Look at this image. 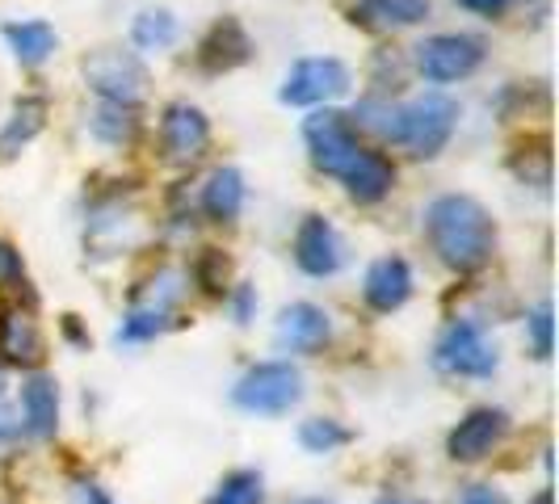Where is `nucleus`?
Wrapping results in <instances>:
<instances>
[{"label": "nucleus", "instance_id": "f257e3e1", "mask_svg": "<svg viewBox=\"0 0 559 504\" xmlns=\"http://www.w3.org/2000/svg\"><path fill=\"white\" fill-rule=\"evenodd\" d=\"M425 231L433 252L447 261L450 269L472 274L479 265H488L492 244H497V224L492 215L467 194H442L429 202L425 211Z\"/></svg>", "mask_w": 559, "mask_h": 504}, {"label": "nucleus", "instance_id": "f03ea898", "mask_svg": "<svg viewBox=\"0 0 559 504\" xmlns=\"http://www.w3.org/2000/svg\"><path fill=\"white\" fill-rule=\"evenodd\" d=\"M454 122H459V106L442 97V93H425L413 106H400L395 110V140L404 143L413 156H438L447 140L454 135Z\"/></svg>", "mask_w": 559, "mask_h": 504}, {"label": "nucleus", "instance_id": "7ed1b4c3", "mask_svg": "<svg viewBox=\"0 0 559 504\" xmlns=\"http://www.w3.org/2000/svg\"><path fill=\"white\" fill-rule=\"evenodd\" d=\"M88 88L106 101V106H122V110H135L147 97V68L131 51H114L102 47L93 56H84L81 63Z\"/></svg>", "mask_w": 559, "mask_h": 504}, {"label": "nucleus", "instance_id": "20e7f679", "mask_svg": "<svg viewBox=\"0 0 559 504\" xmlns=\"http://www.w3.org/2000/svg\"><path fill=\"white\" fill-rule=\"evenodd\" d=\"M231 399L257 417H282L304 399V374L290 362H261L236 383Z\"/></svg>", "mask_w": 559, "mask_h": 504}, {"label": "nucleus", "instance_id": "39448f33", "mask_svg": "<svg viewBox=\"0 0 559 504\" xmlns=\"http://www.w3.org/2000/svg\"><path fill=\"white\" fill-rule=\"evenodd\" d=\"M304 140H308V152H311V165L320 168V172H329V177H345V168L358 160V152H362V143L354 135V127H349V118L341 110H316L304 122Z\"/></svg>", "mask_w": 559, "mask_h": 504}, {"label": "nucleus", "instance_id": "423d86ee", "mask_svg": "<svg viewBox=\"0 0 559 504\" xmlns=\"http://www.w3.org/2000/svg\"><path fill=\"white\" fill-rule=\"evenodd\" d=\"M345 93H349V68L333 56H311L286 72L278 97L286 106H324Z\"/></svg>", "mask_w": 559, "mask_h": 504}, {"label": "nucleus", "instance_id": "0eeeda50", "mask_svg": "<svg viewBox=\"0 0 559 504\" xmlns=\"http://www.w3.org/2000/svg\"><path fill=\"white\" fill-rule=\"evenodd\" d=\"M433 362L442 365L447 374L488 379V374L497 370V349H492V340L484 336L479 324L454 320L447 333H442V340H438V349H433Z\"/></svg>", "mask_w": 559, "mask_h": 504}, {"label": "nucleus", "instance_id": "6e6552de", "mask_svg": "<svg viewBox=\"0 0 559 504\" xmlns=\"http://www.w3.org/2000/svg\"><path fill=\"white\" fill-rule=\"evenodd\" d=\"M484 63V43L472 34H433L417 47V68L425 81L450 84L472 76Z\"/></svg>", "mask_w": 559, "mask_h": 504}, {"label": "nucleus", "instance_id": "1a4fd4ad", "mask_svg": "<svg viewBox=\"0 0 559 504\" xmlns=\"http://www.w3.org/2000/svg\"><path fill=\"white\" fill-rule=\"evenodd\" d=\"M211 143V122L206 113L190 101H173L160 122V152L168 165H194Z\"/></svg>", "mask_w": 559, "mask_h": 504}, {"label": "nucleus", "instance_id": "9d476101", "mask_svg": "<svg viewBox=\"0 0 559 504\" xmlns=\"http://www.w3.org/2000/svg\"><path fill=\"white\" fill-rule=\"evenodd\" d=\"M295 261L311 278H329L341 269V236L324 215H308L295 236Z\"/></svg>", "mask_w": 559, "mask_h": 504}, {"label": "nucleus", "instance_id": "9b49d317", "mask_svg": "<svg viewBox=\"0 0 559 504\" xmlns=\"http://www.w3.org/2000/svg\"><path fill=\"white\" fill-rule=\"evenodd\" d=\"M249 56H252V38L245 34V26H240L236 17L215 22V26L206 29V38L198 43V68L211 72V76L240 68Z\"/></svg>", "mask_w": 559, "mask_h": 504}, {"label": "nucleus", "instance_id": "f8f14e48", "mask_svg": "<svg viewBox=\"0 0 559 504\" xmlns=\"http://www.w3.org/2000/svg\"><path fill=\"white\" fill-rule=\"evenodd\" d=\"M504 437V412L501 408H476L459 420V429L450 433V458L459 463H479L484 454Z\"/></svg>", "mask_w": 559, "mask_h": 504}, {"label": "nucleus", "instance_id": "ddd939ff", "mask_svg": "<svg viewBox=\"0 0 559 504\" xmlns=\"http://www.w3.org/2000/svg\"><path fill=\"white\" fill-rule=\"evenodd\" d=\"M366 303L374 311H400L408 303V295H413V269H408V261L404 256H383V261H374L370 269H366V286H362Z\"/></svg>", "mask_w": 559, "mask_h": 504}, {"label": "nucleus", "instance_id": "4468645a", "mask_svg": "<svg viewBox=\"0 0 559 504\" xmlns=\"http://www.w3.org/2000/svg\"><path fill=\"white\" fill-rule=\"evenodd\" d=\"M345 190H349V197L354 202H362V206H370V202H383V197L392 194L395 185V168L392 160L383 156V152H370V147H362L358 152V160L345 168Z\"/></svg>", "mask_w": 559, "mask_h": 504}, {"label": "nucleus", "instance_id": "2eb2a0df", "mask_svg": "<svg viewBox=\"0 0 559 504\" xmlns=\"http://www.w3.org/2000/svg\"><path fill=\"white\" fill-rule=\"evenodd\" d=\"M333 333L329 315L316 308V303H290L278 315V345L282 349H295V353H311L320 349Z\"/></svg>", "mask_w": 559, "mask_h": 504}, {"label": "nucleus", "instance_id": "dca6fc26", "mask_svg": "<svg viewBox=\"0 0 559 504\" xmlns=\"http://www.w3.org/2000/svg\"><path fill=\"white\" fill-rule=\"evenodd\" d=\"M0 353H4V362L17 365H34L43 358V336H38V324L29 311L9 308L0 315Z\"/></svg>", "mask_w": 559, "mask_h": 504}, {"label": "nucleus", "instance_id": "f3484780", "mask_svg": "<svg viewBox=\"0 0 559 504\" xmlns=\"http://www.w3.org/2000/svg\"><path fill=\"white\" fill-rule=\"evenodd\" d=\"M349 17L366 29H404L429 17V0H358Z\"/></svg>", "mask_w": 559, "mask_h": 504}, {"label": "nucleus", "instance_id": "a211bd4d", "mask_svg": "<svg viewBox=\"0 0 559 504\" xmlns=\"http://www.w3.org/2000/svg\"><path fill=\"white\" fill-rule=\"evenodd\" d=\"M240 206H245V177H240V168L231 165L215 168L206 177V185H202V211H206V219L231 224L240 215Z\"/></svg>", "mask_w": 559, "mask_h": 504}, {"label": "nucleus", "instance_id": "6ab92c4d", "mask_svg": "<svg viewBox=\"0 0 559 504\" xmlns=\"http://www.w3.org/2000/svg\"><path fill=\"white\" fill-rule=\"evenodd\" d=\"M22 412H26V429L34 437H51L59 424V392L56 379L47 374H34L26 387H22Z\"/></svg>", "mask_w": 559, "mask_h": 504}, {"label": "nucleus", "instance_id": "aec40b11", "mask_svg": "<svg viewBox=\"0 0 559 504\" xmlns=\"http://www.w3.org/2000/svg\"><path fill=\"white\" fill-rule=\"evenodd\" d=\"M43 127H47V101H43V97H22V101L13 106V118H9L4 131H0V160L17 156Z\"/></svg>", "mask_w": 559, "mask_h": 504}, {"label": "nucleus", "instance_id": "412c9836", "mask_svg": "<svg viewBox=\"0 0 559 504\" xmlns=\"http://www.w3.org/2000/svg\"><path fill=\"white\" fill-rule=\"evenodd\" d=\"M4 34V43L13 47V56L29 63V68H38L43 59L56 51V29L47 26V22H9V26L0 29Z\"/></svg>", "mask_w": 559, "mask_h": 504}, {"label": "nucleus", "instance_id": "4be33fe9", "mask_svg": "<svg viewBox=\"0 0 559 504\" xmlns=\"http://www.w3.org/2000/svg\"><path fill=\"white\" fill-rule=\"evenodd\" d=\"M131 38L143 51H160V47H168L177 38V17L168 9H143L140 17H135V26H131Z\"/></svg>", "mask_w": 559, "mask_h": 504}, {"label": "nucleus", "instance_id": "5701e85b", "mask_svg": "<svg viewBox=\"0 0 559 504\" xmlns=\"http://www.w3.org/2000/svg\"><path fill=\"white\" fill-rule=\"evenodd\" d=\"M135 131H140L135 110H122V106H106V101H102V110L93 113V135H97V140L131 143L135 140Z\"/></svg>", "mask_w": 559, "mask_h": 504}, {"label": "nucleus", "instance_id": "b1692460", "mask_svg": "<svg viewBox=\"0 0 559 504\" xmlns=\"http://www.w3.org/2000/svg\"><path fill=\"white\" fill-rule=\"evenodd\" d=\"M206 504H265V488H261V476L257 471H236L219 483V492Z\"/></svg>", "mask_w": 559, "mask_h": 504}, {"label": "nucleus", "instance_id": "393cba45", "mask_svg": "<svg viewBox=\"0 0 559 504\" xmlns=\"http://www.w3.org/2000/svg\"><path fill=\"white\" fill-rule=\"evenodd\" d=\"M299 442H304L311 454H329V449L349 442V429H341L336 420H308V424L299 429Z\"/></svg>", "mask_w": 559, "mask_h": 504}, {"label": "nucleus", "instance_id": "a878e982", "mask_svg": "<svg viewBox=\"0 0 559 504\" xmlns=\"http://www.w3.org/2000/svg\"><path fill=\"white\" fill-rule=\"evenodd\" d=\"M227 274H231V261H227L219 249H202L194 265V278L202 290H211V295H224L227 290Z\"/></svg>", "mask_w": 559, "mask_h": 504}, {"label": "nucleus", "instance_id": "bb28decb", "mask_svg": "<svg viewBox=\"0 0 559 504\" xmlns=\"http://www.w3.org/2000/svg\"><path fill=\"white\" fill-rule=\"evenodd\" d=\"M160 328H165V315H160V311L131 308L127 324L118 328V340H147V336H156Z\"/></svg>", "mask_w": 559, "mask_h": 504}, {"label": "nucleus", "instance_id": "cd10ccee", "mask_svg": "<svg viewBox=\"0 0 559 504\" xmlns=\"http://www.w3.org/2000/svg\"><path fill=\"white\" fill-rule=\"evenodd\" d=\"M531 336H534V353L538 358H551V303H538V311L531 315Z\"/></svg>", "mask_w": 559, "mask_h": 504}, {"label": "nucleus", "instance_id": "c85d7f7f", "mask_svg": "<svg viewBox=\"0 0 559 504\" xmlns=\"http://www.w3.org/2000/svg\"><path fill=\"white\" fill-rule=\"evenodd\" d=\"M0 281H4V286H26L22 252H13V244H0Z\"/></svg>", "mask_w": 559, "mask_h": 504}, {"label": "nucleus", "instance_id": "c756f323", "mask_svg": "<svg viewBox=\"0 0 559 504\" xmlns=\"http://www.w3.org/2000/svg\"><path fill=\"white\" fill-rule=\"evenodd\" d=\"M459 504H509V501H504V492H497V488L476 483V488H467V492L459 496Z\"/></svg>", "mask_w": 559, "mask_h": 504}, {"label": "nucleus", "instance_id": "7c9ffc66", "mask_svg": "<svg viewBox=\"0 0 559 504\" xmlns=\"http://www.w3.org/2000/svg\"><path fill=\"white\" fill-rule=\"evenodd\" d=\"M252 308H257V295H252V286H240V290H236V320H240V324H249Z\"/></svg>", "mask_w": 559, "mask_h": 504}, {"label": "nucleus", "instance_id": "2f4dec72", "mask_svg": "<svg viewBox=\"0 0 559 504\" xmlns=\"http://www.w3.org/2000/svg\"><path fill=\"white\" fill-rule=\"evenodd\" d=\"M463 9H472V13H484V17H497L509 0H459Z\"/></svg>", "mask_w": 559, "mask_h": 504}, {"label": "nucleus", "instance_id": "473e14b6", "mask_svg": "<svg viewBox=\"0 0 559 504\" xmlns=\"http://www.w3.org/2000/svg\"><path fill=\"white\" fill-rule=\"evenodd\" d=\"M17 429H22V424L13 420V412H9V408H0V446H9V442L17 437Z\"/></svg>", "mask_w": 559, "mask_h": 504}, {"label": "nucleus", "instance_id": "72a5a7b5", "mask_svg": "<svg viewBox=\"0 0 559 504\" xmlns=\"http://www.w3.org/2000/svg\"><path fill=\"white\" fill-rule=\"evenodd\" d=\"M84 504H114V501L102 492V488H93V483H88V488H84Z\"/></svg>", "mask_w": 559, "mask_h": 504}, {"label": "nucleus", "instance_id": "f704fd0d", "mask_svg": "<svg viewBox=\"0 0 559 504\" xmlns=\"http://www.w3.org/2000/svg\"><path fill=\"white\" fill-rule=\"evenodd\" d=\"M531 504H551V496H547V492H538V496H534Z\"/></svg>", "mask_w": 559, "mask_h": 504}, {"label": "nucleus", "instance_id": "c9c22d12", "mask_svg": "<svg viewBox=\"0 0 559 504\" xmlns=\"http://www.w3.org/2000/svg\"><path fill=\"white\" fill-rule=\"evenodd\" d=\"M383 504H420V501H383Z\"/></svg>", "mask_w": 559, "mask_h": 504}, {"label": "nucleus", "instance_id": "e433bc0d", "mask_svg": "<svg viewBox=\"0 0 559 504\" xmlns=\"http://www.w3.org/2000/svg\"><path fill=\"white\" fill-rule=\"evenodd\" d=\"M299 504H333V501H299Z\"/></svg>", "mask_w": 559, "mask_h": 504}, {"label": "nucleus", "instance_id": "4c0bfd02", "mask_svg": "<svg viewBox=\"0 0 559 504\" xmlns=\"http://www.w3.org/2000/svg\"><path fill=\"white\" fill-rule=\"evenodd\" d=\"M0 392H4V370H0Z\"/></svg>", "mask_w": 559, "mask_h": 504}]
</instances>
